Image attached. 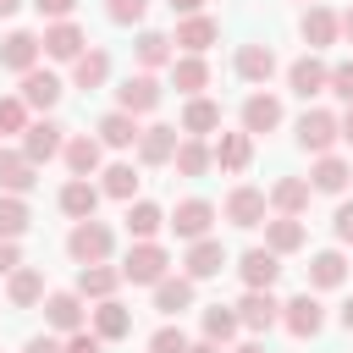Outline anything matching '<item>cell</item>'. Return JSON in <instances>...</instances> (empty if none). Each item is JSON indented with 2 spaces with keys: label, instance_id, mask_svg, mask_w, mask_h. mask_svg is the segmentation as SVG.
I'll return each mask as SVG.
<instances>
[{
  "label": "cell",
  "instance_id": "1",
  "mask_svg": "<svg viewBox=\"0 0 353 353\" xmlns=\"http://www.w3.org/2000/svg\"><path fill=\"white\" fill-rule=\"evenodd\" d=\"M110 248H116V232H110L105 221H77V226L66 232V254H72L77 265H105Z\"/></svg>",
  "mask_w": 353,
  "mask_h": 353
},
{
  "label": "cell",
  "instance_id": "2",
  "mask_svg": "<svg viewBox=\"0 0 353 353\" xmlns=\"http://www.w3.org/2000/svg\"><path fill=\"white\" fill-rule=\"evenodd\" d=\"M171 276V254L160 248V243H132L127 248V259H121V281H132V287H154V281H165Z\"/></svg>",
  "mask_w": 353,
  "mask_h": 353
},
{
  "label": "cell",
  "instance_id": "3",
  "mask_svg": "<svg viewBox=\"0 0 353 353\" xmlns=\"http://www.w3.org/2000/svg\"><path fill=\"white\" fill-rule=\"evenodd\" d=\"M165 226H171L182 243H199V237H210V226H215V204H210V199H182V204L165 215Z\"/></svg>",
  "mask_w": 353,
  "mask_h": 353
},
{
  "label": "cell",
  "instance_id": "4",
  "mask_svg": "<svg viewBox=\"0 0 353 353\" xmlns=\"http://www.w3.org/2000/svg\"><path fill=\"white\" fill-rule=\"evenodd\" d=\"M160 99H165V88L154 83V72H138V77H127L116 88V110H127V116H149Z\"/></svg>",
  "mask_w": 353,
  "mask_h": 353
},
{
  "label": "cell",
  "instance_id": "5",
  "mask_svg": "<svg viewBox=\"0 0 353 353\" xmlns=\"http://www.w3.org/2000/svg\"><path fill=\"white\" fill-rule=\"evenodd\" d=\"M336 138H342V132H336V116H331V110H303V116H298V143H303L314 160L331 154Z\"/></svg>",
  "mask_w": 353,
  "mask_h": 353
},
{
  "label": "cell",
  "instance_id": "6",
  "mask_svg": "<svg viewBox=\"0 0 353 353\" xmlns=\"http://www.w3.org/2000/svg\"><path fill=\"white\" fill-rule=\"evenodd\" d=\"M281 325H287L292 336H320V325H325V309H320V298H314V292H298V298H287V303H281Z\"/></svg>",
  "mask_w": 353,
  "mask_h": 353
},
{
  "label": "cell",
  "instance_id": "7",
  "mask_svg": "<svg viewBox=\"0 0 353 353\" xmlns=\"http://www.w3.org/2000/svg\"><path fill=\"white\" fill-rule=\"evenodd\" d=\"M39 50H44L50 61H77V55L88 50V39H83V28H77V22L66 17V22H50V28H44Z\"/></svg>",
  "mask_w": 353,
  "mask_h": 353
},
{
  "label": "cell",
  "instance_id": "8",
  "mask_svg": "<svg viewBox=\"0 0 353 353\" xmlns=\"http://www.w3.org/2000/svg\"><path fill=\"white\" fill-rule=\"evenodd\" d=\"M265 210H270V204H265V193H259V188H248V182L226 193V221H232V226H243V232L265 226Z\"/></svg>",
  "mask_w": 353,
  "mask_h": 353
},
{
  "label": "cell",
  "instance_id": "9",
  "mask_svg": "<svg viewBox=\"0 0 353 353\" xmlns=\"http://www.w3.org/2000/svg\"><path fill=\"white\" fill-rule=\"evenodd\" d=\"M237 276H243V287H248V292H270V287H276V276H281V259H276L270 248H248V254L237 259Z\"/></svg>",
  "mask_w": 353,
  "mask_h": 353
},
{
  "label": "cell",
  "instance_id": "10",
  "mask_svg": "<svg viewBox=\"0 0 353 353\" xmlns=\"http://www.w3.org/2000/svg\"><path fill=\"white\" fill-rule=\"evenodd\" d=\"M325 77H331V66H325L320 55H298V61L287 66V88H292L298 99H314V94H325Z\"/></svg>",
  "mask_w": 353,
  "mask_h": 353
},
{
  "label": "cell",
  "instance_id": "11",
  "mask_svg": "<svg viewBox=\"0 0 353 353\" xmlns=\"http://www.w3.org/2000/svg\"><path fill=\"white\" fill-rule=\"evenodd\" d=\"M66 149V138H61V127L44 116V121H28V132H22V154L33 160V165H44V160H55Z\"/></svg>",
  "mask_w": 353,
  "mask_h": 353
},
{
  "label": "cell",
  "instance_id": "12",
  "mask_svg": "<svg viewBox=\"0 0 353 353\" xmlns=\"http://www.w3.org/2000/svg\"><path fill=\"white\" fill-rule=\"evenodd\" d=\"M0 66L17 72V77L33 72V66H39V33H22V28L6 33V39H0Z\"/></svg>",
  "mask_w": 353,
  "mask_h": 353
},
{
  "label": "cell",
  "instance_id": "13",
  "mask_svg": "<svg viewBox=\"0 0 353 353\" xmlns=\"http://www.w3.org/2000/svg\"><path fill=\"white\" fill-rule=\"evenodd\" d=\"M281 127V99L276 94H248L243 99V132L259 138V132H276Z\"/></svg>",
  "mask_w": 353,
  "mask_h": 353
},
{
  "label": "cell",
  "instance_id": "14",
  "mask_svg": "<svg viewBox=\"0 0 353 353\" xmlns=\"http://www.w3.org/2000/svg\"><path fill=\"white\" fill-rule=\"evenodd\" d=\"M188 281H210V276H221L226 270V248L215 243V237H199V243H188Z\"/></svg>",
  "mask_w": 353,
  "mask_h": 353
},
{
  "label": "cell",
  "instance_id": "15",
  "mask_svg": "<svg viewBox=\"0 0 353 353\" xmlns=\"http://www.w3.org/2000/svg\"><path fill=\"white\" fill-rule=\"evenodd\" d=\"M33 171H39V165H33L22 149H0V193H17V199L33 193V182H39Z\"/></svg>",
  "mask_w": 353,
  "mask_h": 353
},
{
  "label": "cell",
  "instance_id": "16",
  "mask_svg": "<svg viewBox=\"0 0 353 353\" xmlns=\"http://www.w3.org/2000/svg\"><path fill=\"white\" fill-rule=\"evenodd\" d=\"M298 33H303V44H309V55L342 39V28H336V11H325V6H309V11H303V22H298Z\"/></svg>",
  "mask_w": 353,
  "mask_h": 353
},
{
  "label": "cell",
  "instance_id": "17",
  "mask_svg": "<svg viewBox=\"0 0 353 353\" xmlns=\"http://www.w3.org/2000/svg\"><path fill=\"white\" fill-rule=\"evenodd\" d=\"M215 39H221V22L199 11V17H182V22H176V39H171V44H182L188 55H204Z\"/></svg>",
  "mask_w": 353,
  "mask_h": 353
},
{
  "label": "cell",
  "instance_id": "18",
  "mask_svg": "<svg viewBox=\"0 0 353 353\" xmlns=\"http://www.w3.org/2000/svg\"><path fill=\"white\" fill-rule=\"evenodd\" d=\"M17 99H22L28 110H50V105L61 99V77H55V72H39V66H33V72H22Z\"/></svg>",
  "mask_w": 353,
  "mask_h": 353
},
{
  "label": "cell",
  "instance_id": "19",
  "mask_svg": "<svg viewBox=\"0 0 353 353\" xmlns=\"http://www.w3.org/2000/svg\"><path fill=\"white\" fill-rule=\"evenodd\" d=\"M210 160H215L221 171H248V160H254V138H248V132H221V138L210 143Z\"/></svg>",
  "mask_w": 353,
  "mask_h": 353
},
{
  "label": "cell",
  "instance_id": "20",
  "mask_svg": "<svg viewBox=\"0 0 353 353\" xmlns=\"http://www.w3.org/2000/svg\"><path fill=\"white\" fill-rule=\"evenodd\" d=\"M276 320H281V303L270 292H243V303H237V325L243 331H270Z\"/></svg>",
  "mask_w": 353,
  "mask_h": 353
},
{
  "label": "cell",
  "instance_id": "21",
  "mask_svg": "<svg viewBox=\"0 0 353 353\" xmlns=\"http://www.w3.org/2000/svg\"><path fill=\"white\" fill-rule=\"evenodd\" d=\"M138 132H143V127H138V116L110 110V116H99V132H94V138H99V149H132V143H138Z\"/></svg>",
  "mask_w": 353,
  "mask_h": 353
},
{
  "label": "cell",
  "instance_id": "22",
  "mask_svg": "<svg viewBox=\"0 0 353 353\" xmlns=\"http://www.w3.org/2000/svg\"><path fill=\"white\" fill-rule=\"evenodd\" d=\"M176 127H143L138 132V160L143 165H171V154H176Z\"/></svg>",
  "mask_w": 353,
  "mask_h": 353
},
{
  "label": "cell",
  "instance_id": "23",
  "mask_svg": "<svg viewBox=\"0 0 353 353\" xmlns=\"http://www.w3.org/2000/svg\"><path fill=\"white\" fill-rule=\"evenodd\" d=\"M61 160H66V171H72V176H94V171H99V160H105V149H99V138L77 132V138H66Z\"/></svg>",
  "mask_w": 353,
  "mask_h": 353
},
{
  "label": "cell",
  "instance_id": "24",
  "mask_svg": "<svg viewBox=\"0 0 353 353\" xmlns=\"http://www.w3.org/2000/svg\"><path fill=\"white\" fill-rule=\"evenodd\" d=\"M265 204H270L276 215H303V210H309V182H303V176H281V182H270Z\"/></svg>",
  "mask_w": 353,
  "mask_h": 353
},
{
  "label": "cell",
  "instance_id": "25",
  "mask_svg": "<svg viewBox=\"0 0 353 353\" xmlns=\"http://www.w3.org/2000/svg\"><path fill=\"white\" fill-rule=\"evenodd\" d=\"M237 77L243 83H270L276 77V50L270 44H243L237 50Z\"/></svg>",
  "mask_w": 353,
  "mask_h": 353
},
{
  "label": "cell",
  "instance_id": "26",
  "mask_svg": "<svg viewBox=\"0 0 353 353\" xmlns=\"http://www.w3.org/2000/svg\"><path fill=\"white\" fill-rule=\"evenodd\" d=\"M347 176H353V165H347L342 154H320L314 171H309V193H342Z\"/></svg>",
  "mask_w": 353,
  "mask_h": 353
},
{
  "label": "cell",
  "instance_id": "27",
  "mask_svg": "<svg viewBox=\"0 0 353 353\" xmlns=\"http://www.w3.org/2000/svg\"><path fill=\"white\" fill-rule=\"evenodd\" d=\"M61 210H66L72 221H94V210H99V188H94L88 176H72V182L61 188Z\"/></svg>",
  "mask_w": 353,
  "mask_h": 353
},
{
  "label": "cell",
  "instance_id": "28",
  "mask_svg": "<svg viewBox=\"0 0 353 353\" xmlns=\"http://www.w3.org/2000/svg\"><path fill=\"white\" fill-rule=\"evenodd\" d=\"M265 248L281 259V254H298L303 248V221L298 215H276V221H265Z\"/></svg>",
  "mask_w": 353,
  "mask_h": 353
},
{
  "label": "cell",
  "instance_id": "29",
  "mask_svg": "<svg viewBox=\"0 0 353 353\" xmlns=\"http://www.w3.org/2000/svg\"><path fill=\"white\" fill-rule=\"evenodd\" d=\"M347 281V259L336 254V248H320L314 259H309V287L314 292H331V287H342Z\"/></svg>",
  "mask_w": 353,
  "mask_h": 353
},
{
  "label": "cell",
  "instance_id": "30",
  "mask_svg": "<svg viewBox=\"0 0 353 353\" xmlns=\"http://www.w3.org/2000/svg\"><path fill=\"white\" fill-rule=\"evenodd\" d=\"M44 320H50L55 331H66V336L83 331V298H77V292H50V298H44Z\"/></svg>",
  "mask_w": 353,
  "mask_h": 353
},
{
  "label": "cell",
  "instance_id": "31",
  "mask_svg": "<svg viewBox=\"0 0 353 353\" xmlns=\"http://www.w3.org/2000/svg\"><path fill=\"white\" fill-rule=\"evenodd\" d=\"M127 331H132V309L116 303V298H105V303L94 309V336H99V342H121Z\"/></svg>",
  "mask_w": 353,
  "mask_h": 353
},
{
  "label": "cell",
  "instance_id": "32",
  "mask_svg": "<svg viewBox=\"0 0 353 353\" xmlns=\"http://www.w3.org/2000/svg\"><path fill=\"white\" fill-rule=\"evenodd\" d=\"M171 83H176L188 99H199V94L210 88V61H204V55H182V61H171Z\"/></svg>",
  "mask_w": 353,
  "mask_h": 353
},
{
  "label": "cell",
  "instance_id": "33",
  "mask_svg": "<svg viewBox=\"0 0 353 353\" xmlns=\"http://www.w3.org/2000/svg\"><path fill=\"white\" fill-rule=\"evenodd\" d=\"M193 287H199V281H188V276H165V281H154V309H160V314H182V309H193Z\"/></svg>",
  "mask_w": 353,
  "mask_h": 353
},
{
  "label": "cell",
  "instance_id": "34",
  "mask_svg": "<svg viewBox=\"0 0 353 353\" xmlns=\"http://www.w3.org/2000/svg\"><path fill=\"white\" fill-rule=\"evenodd\" d=\"M132 55H138V66H143V72H154V66H171V61H176L171 39H165V33H154V28H143V33H138Z\"/></svg>",
  "mask_w": 353,
  "mask_h": 353
},
{
  "label": "cell",
  "instance_id": "35",
  "mask_svg": "<svg viewBox=\"0 0 353 353\" xmlns=\"http://www.w3.org/2000/svg\"><path fill=\"white\" fill-rule=\"evenodd\" d=\"M105 77H110V55H105L99 44H88V50L72 61V83H77V88H99Z\"/></svg>",
  "mask_w": 353,
  "mask_h": 353
},
{
  "label": "cell",
  "instance_id": "36",
  "mask_svg": "<svg viewBox=\"0 0 353 353\" xmlns=\"http://www.w3.org/2000/svg\"><path fill=\"white\" fill-rule=\"evenodd\" d=\"M215 127H221V105H215V99L199 94V99L182 105V132H188V138H204V132H215Z\"/></svg>",
  "mask_w": 353,
  "mask_h": 353
},
{
  "label": "cell",
  "instance_id": "37",
  "mask_svg": "<svg viewBox=\"0 0 353 353\" xmlns=\"http://www.w3.org/2000/svg\"><path fill=\"white\" fill-rule=\"evenodd\" d=\"M116 281H121V270H110V265H83V270H77V298L105 303V298L116 292Z\"/></svg>",
  "mask_w": 353,
  "mask_h": 353
},
{
  "label": "cell",
  "instance_id": "38",
  "mask_svg": "<svg viewBox=\"0 0 353 353\" xmlns=\"http://www.w3.org/2000/svg\"><path fill=\"white\" fill-rule=\"evenodd\" d=\"M6 298H11L17 309H33V303L44 298V276H39L33 265H17V270H11V281H6Z\"/></svg>",
  "mask_w": 353,
  "mask_h": 353
},
{
  "label": "cell",
  "instance_id": "39",
  "mask_svg": "<svg viewBox=\"0 0 353 353\" xmlns=\"http://www.w3.org/2000/svg\"><path fill=\"white\" fill-rule=\"evenodd\" d=\"M171 165H176V176H204L215 160H210V143L204 138H182L176 154H171Z\"/></svg>",
  "mask_w": 353,
  "mask_h": 353
},
{
  "label": "cell",
  "instance_id": "40",
  "mask_svg": "<svg viewBox=\"0 0 353 353\" xmlns=\"http://www.w3.org/2000/svg\"><path fill=\"white\" fill-rule=\"evenodd\" d=\"M165 226V210L160 204H149V199H138V204H127V232L138 237V243H154V232Z\"/></svg>",
  "mask_w": 353,
  "mask_h": 353
},
{
  "label": "cell",
  "instance_id": "41",
  "mask_svg": "<svg viewBox=\"0 0 353 353\" xmlns=\"http://www.w3.org/2000/svg\"><path fill=\"white\" fill-rule=\"evenodd\" d=\"M237 331H243V325H237V309H232V303H210V309H204V342L226 347Z\"/></svg>",
  "mask_w": 353,
  "mask_h": 353
},
{
  "label": "cell",
  "instance_id": "42",
  "mask_svg": "<svg viewBox=\"0 0 353 353\" xmlns=\"http://www.w3.org/2000/svg\"><path fill=\"white\" fill-rule=\"evenodd\" d=\"M33 226V210H28V199H17V193H0V237H22Z\"/></svg>",
  "mask_w": 353,
  "mask_h": 353
},
{
  "label": "cell",
  "instance_id": "43",
  "mask_svg": "<svg viewBox=\"0 0 353 353\" xmlns=\"http://www.w3.org/2000/svg\"><path fill=\"white\" fill-rule=\"evenodd\" d=\"M99 176H105V182H99V193H110V199H121V204H132V193H138V171H132L127 160H116V165H105Z\"/></svg>",
  "mask_w": 353,
  "mask_h": 353
},
{
  "label": "cell",
  "instance_id": "44",
  "mask_svg": "<svg viewBox=\"0 0 353 353\" xmlns=\"http://www.w3.org/2000/svg\"><path fill=\"white\" fill-rule=\"evenodd\" d=\"M143 11H149V0H105V17H110L116 28H132V22H143Z\"/></svg>",
  "mask_w": 353,
  "mask_h": 353
},
{
  "label": "cell",
  "instance_id": "45",
  "mask_svg": "<svg viewBox=\"0 0 353 353\" xmlns=\"http://www.w3.org/2000/svg\"><path fill=\"white\" fill-rule=\"evenodd\" d=\"M0 132H28V105H22L17 94L0 99Z\"/></svg>",
  "mask_w": 353,
  "mask_h": 353
},
{
  "label": "cell",
  "instance_id": "46",
  "mask_svg": "<svg viewBox=\"0 0 353 353\" xmlns=\"http://www.w3.org/2000/svg\"><path fill=\"white\" fill-rule=\"evenodd\" d=\"M149 353H188V336H182V325H160V331L149 336Z\"/></svg>",
  "mask_w": 353,
  "mask_h": 353
},
{
  "label": "cell",
  "instance_id": "47",
  "mask_svg": "<svg viewBox=\"0 0 353 353\" xmlns=\"http://www.w3.org/2000/svg\"><path fill=\"white\" fill-rule=\"evenodd\" d=\"M325 94H336V99H347V105H353V61H336V66H331Z\"/></svg>",
  "mask_w": 353,
  "mask_h": 353
},
{
  "label": "cell",
  "instance_id": "48",
  "mask_svg": "<svg viewBox=\"0 0 353 353\" xmlns=\"http://www.w3.org/2000/svg\"><path fill=\"white\" fill-rule=\"evenodd\" d=\"M61 353H105V342H99L94 331H72V336L61 342Z\"/></svg>",
  "mask_w": 353,
  "mask_h": 353
},
{
  "label": "cell",
  "instance_id": "49",
  "mask_svg": "<svg viewBox=\"0 0 353 353\" xmlns=\"http://www.w3.org/2000/svg\"><path fill=\"white\" fill-rule=\"evenodd\" d=\"M33 11H39V17H50V22H66V17L77 11V0H33Z\"/></svg>",
  "mask_w": 353,
  "mask_h": 353
},
{
  "label": "cell",
  "instance_id": "50",
  "mask_svg": "<svg viewBox=\"0 0 353 353\" xmlns=\"http://www.w3.org/2000/svg\"><path fill=\"white\" fill-rule=\"evenodd\" d=\"M331 232H336L342 243H353V199H347V204H336V215H331Z\"/></svg>",
  "mask_w": 353,
  "mask_h": 353
},
{
  "label": "cell",
  "instance_id": "51",
  "mask_svg": "<svg viewBox=\"0 0 353 353\" xmlns=\"http://www.w3.org/2000/svg\"><path fill=\"white\" fill-rule=\"evenodd\" d=\"M17 265H22V254H17V243H11V237H0V276H11Z\"/></svg>",
  "mask_w": 353,
  "mask_h": 353
},
{
  "label": "cell",
  "instance_id": "52",
  "mask_svg": "<svg viewBox=\"0 0 353 353\" xmlns=\"http://www.w3.org/2000/svg\"><path fill=\"white\" fill-rule=\"evenodd\" d=\"M22 353H61V342H55V336H33Z\"/></svg>",
  "mask_w": 353,
  "mask_h": 353
},
{
  "label": "cell",
  "instance_id": "53",
  "mask_svg": "<svg viewBox=\"0 0 353 353\" xmlns=\"http://www.w3.org/2000/svg\"><path fill=\"white\" fill-rule=\"evenodd\" d=\"M165 6H171L176 17H199V6H204V0H165Z\"/></svg>",
  "mask_w": 353,
  "mask_h": 353
},
{
  "label": "cell",
  "instance_id": "54",
  "mask_svg": "<svg viewBox=\"0 0 353 353\" xmlns=\"http://www.w3.org/2000/svg\"><path fill=\"white\" fill-rule=\"evenodd\" d=\"M336 132H342V143H353V105H347V116H336Z\"/></svg>",
  "mask_w": 353,
  "mask_h": 353
},
{
  "label": "cell",
  "instance_id": "55",
  "mask_svg": "<svg viewBox=\"0 0 353 353\" xmlns=\"http://www.w3.org/2000/svg\"><path fill=\"white\" fill-rule=\"evenodd\" d=\"M336 28H342V39H347V44H353V6H347V11H342V17H336Z\"/></svg>",
  "mask_w": 353,
  "mask_h": 353
},
{
  "label": "cell",
  "instance_id": "56",
  "mask_svg": "<svg viewBox=\"0 0 353 353\" xmlns=\"http://www.w3.org/2000/svg\"><path fill=\"white\" fill-rule=\"evenodd\" d=\"M336 320H342V325H347V331H353V298H347V303H342V309H336Z\"/></svg>",
  "mask_w": 353,
  "mask_h": 353
},
{
  "label": "cell",
  "instance_id": "57",
  "mask_svg": "<svg viewBox=\"0 0 353 353\" xmlns=\"http://www.w3.org/2000/svg\"><path fill=\"white\" fill-rule=\"evenodd\" d=\"M188 353H221L215 342H188Z\"/></svg>",
  "mask_w": 353,
  "mask_h": 353
},
{
  "label": "cell",
  "instance_id": "58",
  "mask_svg": "<svg viewBox=\"0 0 353 353\" xmlns=\"http://www.w3.org/2000/svg\"><path fill=\"white\" fill-rule=\"evenodd\" d=\"M232 353H265V347H259V342H237Z\"/></svg>",
  "mask_w": 353,
  "mask_h": 353
},
{
  "label": "cell",
  "instance_id": "59",
  "mask_svg": "<svg viewBox=\"0 0 353 353\" xmlns=\"http://www.w3.org/2000/svg\"><path fill=\"white\" fill-rule=\"evenodd\" d=\"M17 6H22V0H0V17H11V11H17Z\"/></svg>",
  "mask_w": 353,
  "mask_h": 353
}]
</instances>
